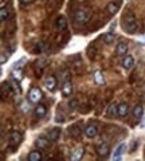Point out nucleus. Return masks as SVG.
<instances>
[{
    "label": "nucleus",
    "instance_id": "1",
    "mask_svg": "<svg viewBox=\"0 0 145 161\" xmlns=\"http://www.w3.org/2000/svg\"><path fill=\"white\" fill-rule=\"evenodd\" d=\"M122 20H124V22H122V27H124L125 31L129 32V34H136L137 32L138 24H137V19H136V16H134L133 14L124 15Z\"/></svg>",
    "mask_w": 145,
    "mask_h": 161
},
{
    "label": "nucleus",
    "instance_id": "2",
    "mask_svg": "<svg viewBox=\"0 0 145 161\" xmlns=\"http://www.w3.org/2000/svg\"><path fill=\"white\" fill-rule=\"evenodd\" d=\"M89 20V12L85 9H77L74 14V22L77 24H85Z\"/></svg>",
    "mask_w": 145,
    "mask_h": 161
},
{
    "label": "nucleus",
    "instance_id": "3",
    "mask_svg": "<svg viewBox=\"0 0 145 161\" xmlns=\"http://www.w3.org/2000/svg\"><path fill=\"white\" fill-rule=\"evenodd\" d=\"M28 99L31 101V102H34V103H38L39 101L42 99V92H41V89L32 87L31 92H30V94H28Z\"/></svg>",
    "mask_w": 145,
    "mask_h": 161
},
{
    "label": "nucleus",
    "instance_id": "4",
    "mask_svg": "<svg viewBox=\"0 0 145 161\" xmlns=\"http://www.w3.org/2000/svg\"><path fill=\"white\" fill-rule=\"evenodd\" d=\"M125 150H126V144H125V142L120 144L118 147L114 149V153H113V156H112V158H113V160H120V158H121V156L125 153Z\"/></svg>",
    "mask_w": 145,
    "mask_h": 161
},
{
    "label": "nucleus",
    "instance_id": "5",
    "mask_svg": "<svg viewBox=\"0 0 145 161\" xmlns=\"http://www.w3.org/2000/svg\"><path fill=\"white\" fill-rule=\"evenodd\" d=\"M121 64H122V67L125 70H131L133 67V64H134L133 57H131V55H125L124 59H122V62H121Z\"/></svg>",
    "mask_w": 145,
    "mask_h": 161
},
{
    "label": "nucleus",
    "instance_id": "6",
    "mask_svg": "<svg viewBox=\"0 0 145 161\" xmlns=\"http://www.w3.org/2000/svg\"><path fill=\"white\" fill-rule=\"evenodd\" d=\"M44 86H46L47 90H50V92H54L55 90V86H57V80L54 77H47L46 79H44Z\"/></svg>",
    "mask_w": 145,
    "mask_h": 161
},
{
    "label": "nucleus",
    "instance_id": "7",
    "mask_svg": "<svg viewBox=\"0 0 145 161\" xmlns=\"http://www.w3.org/2000/svg\"><path fill=\"white\" fill-rule=\"evenodd\" d=\"M109 152H110V148H109L108 144H101L97 148V153H98L99 157H106V156L109 154Z\"/></svg>",
    "mask_w": 145,
    "mask_h": 161
},
{
    "label": "nucleus",
    "instance_id": "8",
    "mask_svg": "<svg viewBox=\"0 0 145 161\" xmlns=\"http://www.w3.org/2000/svg\"><path fill=\"white\" fill-rule=\"evenodd\" d=\"M85 133H86V136L89 138H94L98 134V128L96 125H89V126L85 129Z\"/></svg>",
    "mask_w": 145,
    "mask_h": 161
},
{
    "label": "nucleus",
    "instance_id": "9",
    "mask_svg": "<svg viewBox=\"0 0 145 161\" xmlns=\"http://www.w3.org/2000/svg\"><path fill=\"white\" fill-rule=\"evenodd\" d=\"M71 93H73V85L70 80H66L62 86V94L64 97H69V95H71Z\"/></svg>",
    "mask_w": 145,
    "mask_h": 161
},
{
    "label": "nucleus",
    "instance_id": "10",
    "mask_svg": "<svg viewBox=\"0 0 145 161\" xmlns=\"http://www.w3.org/2000/svg\"><path fill=\"white\" fill-rule=\"evenodd\" d=\"M128 114H129V106H128V103H125V102L120 103L118 105V115H120V117H122V118H125Z\"/></svg>",
    "mask_w": 145,
    "mask_h": 161
},
{
    "label": "nucleus",
    "instance_id": "11",
    "mask_svg": "<svg viewBox=\"0 0 145 161\" xmlns=\"http://www.w3.org/2000/svg\"><path fill=\"white\" fill-rule=\"evenodd\" d=\"M46 113H47V109H46V106H44V105H38V106L35 108V112H34L35 117H38V118L44 117V115H46Z\"/></svg>",
    "mask_w": 145,
    "mask_h": 161
},
{
    "label": "nucleus",
    "instance_id": "12",
    "mask_svg": "<svg viewBox=\"0 0 145 161\" xmlns=\"http://www.w3.org/2000/svg\"><path fill=\"white\" fill-rule=\"evenodd\" d=\"M116 53L117 55H121V57H125V54L128 53V44L125 42H121L117 44V48H116Z\"/></svg>",
    "mask_w": 145,
    "mask_h": 161
},
{
    "label": "nucleus",
    "instance_id": "13",
    "mask_svg": "<svg viewBox=\"0 0 145 161\" xmlns=\"http://www.w3.org/2000/svg\"><path fill=\"white\" fill-rule=\"evenodd\" d=\"M83 153H85V149H83V148H77V149H74V152L71 153V160H73V161L81 160L82 156H83Z\"/></svg>",
    "mask_w": 145,
    "mask_h": 161
},
{
    "label": "nucleus",
    "instance_id": "14",
    "mask_svg": "<svg viewBox=\"0 0 145 161\" xmlns=\"http://www.w3.org/2000/svg\"><path fill=\"white\" fill-rule=\"evenodd\" d=\"M9 140H11V144L12 145H18L22 141V134L19 133V132H12L11 136H9Z\"/></svg>",
    "mask_w": 145,
    "mask_h": 161
},
{
    "label": "nucleus",
    "instance_id": "15",
    "mask_svg": "<svg viewBox=\"0 0 145 161\" xmlns=\"http://www.w3.org/2000/svg\"><path fill=\"white\" fill-rule=\"evenodd\" d=\"M57 28L61 30V31H64V30L67 28V22H66V19H64L63 16L58 18V20H57Z\"/></svg>",
    "mask_w": 145,
    "mask_h": 161
},
{
    "label": "nucleus",
    "instance_id": "16",
    "mask_svg": "<svg viewBox=\"0 0 145 161\" xmlns=\"http://www.w3.org/2000/svg\"><path fill=\"white\" fill-rule=\"evenodd\" d=\"M142 114H144V108H142V105H136V106H134V109H133V117H134V118H141Z\"/></svg>",
    "mask_w": 145,
    "mask_h": 161
},
{
    "label": "nucleus",
    "instance_id": "17",
    "mask_svg": "<svg viewBox=\"0 0 145 161\" xmlns=\"http://www.w3.org/2000/svg\"><path fill=\"white\" fill-rule=\"evenodd\" d=\"M35 145H36L39 149H44V148H47V145H48V140L44 138V137H39L36 141H35Z\"/></svg>",
    "mask_w": 145,
    "mask_h": 161
},
{
    "label": "nucleus",
    "instance_id": "18",
    "mask_svg": "<svg viewBox=\"0 0 145 161\" xmlns=\"http://www.w3.org/2000/svg\"><path fill=\"white\" fill-rule=\"evenodd\" d=\"M28 160L30 161H41L42 160V153L39 152V150H32V152L28 154Z\"/></svg>",
    "mask_w": 145,
    "mask_h": 161
},
{
    "label": "nucleus",
    "instance_id": "19",
    "mask_svg": "<svg viewBox=\"0 0 145 161\" xmlns=\"http://www.w3.org/2000/svg\"><path fill=\"white\" fill-rule=\"evenodd\" d=\"M12 78L15 80H20L23 78V71H22L20 67H14V70H12Z\"/></svg>",
    "mask_w": 145,
    "mask_h": 161
},
{
    "label": "nucleus",
    "instance_id": "20",
    "mask_svg": "<svg viewBox=\"0 0 145 161\" xmlns=\"http://www.w3.org/2000/svg\"><path fill=\"white\" fill-rule=\"evenodd\" d=\"M59 136H61V130L59 129H53L51 132L48 133V140L50 141H58Z\"/></svg>",
    "mask_w": 145,
    "mask_h": 161
},
{
    "label": "nucleus",
    "instance_id": "21",
    "mask_svg": "<svg viewBox=\"0 0 145 161\" xmlns=\"http://www.w3.org/2000/svg\"><path fill=\"white\" fill-rule=\"evenodd\" d=\"M9 92H11V85H9L8 82H3V85H2V97L6 98L9 94Z\"/></svg>",
    "mask_w": 145,
    "mask_h": 161
},
{
    "label": "nucleus",
    "instance_id": "22",
    "mask_svg": "<svg viewBox=\"0 0 145 161\" xmlns=\"http://www.w3.org/2000/svg\"><path fill=\"white\" fill-rule=\"evenodd\" d=\"M93 78H94V80H96V83H97V85H103V83H105L103 74H102L101 71H96V73H94Z\"/></svg>",
    "mask_w": 145,
    "mask_h": 161
},
{
    "label": "nucleus",
    "instance_id": "23",
    "mask_svg": "<svg viewBox=\"0 0 145 161\" xmlns=\"http://www.w3.org/2000/svg\"><path fill=\"white\" fill-rule=\"evenodd\" d=\"M114 39H116V34L114 32H106L103 35V42L106 44H110Z\"/></svg>",
    "mask_w": 145,
    "mask_h": 161
},
{
    "label": "nucleus",
    "instance_id": "24",
    "mask_svg": "<svg viewBox=\"0 0 145 161\" xmlns=\"http://www.w3.org/2000/svg\"><path fill=\"white\" fill-rule=\"evenodd\" d=\"M108 114L109 115H114V114H118V105L116 103H112L108 109Z\"/></svg>",
    "mask_w": 145,
    "mask_h": 161
},
{
    "label": "nucleus",
    "instance_id": "25",
    "mask_svg": "<svg viewBox=\"0 0 145 161\" xmlns=\"http://www.w3.org/2000/svg\"><path fill=\"white\" fill-rule=\"evenodd\" d=\"M118 4L117 3H109V6H108V11L109 12H110L112 15H114V14H116L117 11H118Z\"/></svg>",
    "mask_w": 145,
    "mask_h": 161
},
{
    "label": "nucleus",
    "instance_id": "26",
    "mask_svg": "<svg viewBox=\"0 0 145 161\" xmlns=\"http://www.w3.org/2000/svg\"><path fill=\"white\" fill-rule=\"evenodd\" d=\"M0 16H2V22H6V20L9 18V11L6 7L2 8V11H0Z\"/></svg>",
    "mask_w": 145,
    "mask_h": 161
},
{
    "label": "nucleus",
    "instance_id": "27",
    "mask_svg": "<svg viewBox=\"0 0 145 161\" xmlns=\"http://www.w3.org/2000/svg\"><path fill=\"white\" fill-rule=\"evenodd\" d=\"M69 132H70V134H71L73 137H78L79 133H81V130L78 129V126H71V128H70Z\"/></svg>",
    "mask_w": 145,
    "mask_h": 161
},
{
    "label": "nucleus",
    "instance_id": "28",
    "mask_svg": "<svg viewBox=\"0 0 145 161\" xmlns=\"http://www.w3.org/2000/svg\"><path fill=\"white\" fill-rule=\"evenodd\" d=\"M78 108V102H77V101L75 99H71V101H70V102H69V109L70 110H75Z\"/></svg>",
    "mask_w": 145,
    "mask_h": 161
},
{
    "label": "nucleus",
    "instance_id": "29",
    "mask_svg": "<svg viewBox=\"0 0 145 161\" xmlns=\"http://www.w3.org/2000/svg\"><path fill=\"white\" fill-rule=\"evenodd\" d=\"M20 2V4H23V6H26V4H30V3H32L34 0H19Z\"/></svg>",
    "mask_w": 145,
    "mask_h": 161
},
{
    "label": "nucleus",
    "instance_id": "30",
    "mask_svg": "<svg viewBox=\"0 0 145 161\" xmlns=\"http://www.w3.org/2000/svg\"><path fill=\"white\" fill-rule=\"evenodd\" d=\"M8 59V57H6V54H2V63H6V60Z\"/></svg>",
    "mask_w": 145,
    "mask_h": 161
},
{
    "label": "nucleus",
    "instance_id": "31",
    "mask_svg": "<svg viewBox=\"0 0 145 161\" xmlns=\"http://www.w3.org/2000/svg\"><path fill=\"white\" fill-rule=\"evenodd\" d=\"M141 128H145V118H142L141 121Z\"/></svg>",
    "mask_w": 145,
    "mask_h": 161
}]
</instances>
